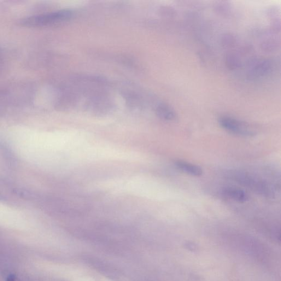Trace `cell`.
<instances>
[{
	"label": "cell",
	"mask_w": 281,
	"mask_h": 281,
	"mask_svg": "<svg viewBox=\"0 0 281 281\" xmlns=\"http://www.w3.org/2000/svg\"><path fill=\"white\" fill-rule=\"evenodd\" d=\"M72 16L71 11L62 10L28 17L22 20L20 23L22 26L27 27H44L67 21L70 19Z\"/></svg>",
	"instance_id": "obj_1"
},
{
	"label": "cell",
	"mask_w": 281,
	"mask_h": 281,
	"mask_svg": "<svg viewBox=\"0 0 281 281\" xmlns=\"http://www.w3.org/2000/svg\"><path fill=\"white\" fill-rule=\"evenodd\" d=\"M219 125L225 130L243 136H253L255 132L247 123L230 117H221L219 119Z\"/></svg>",
	"instance_id": "obj_2"
},
{
	"label": "cell",
	"mask_w": 281,
	"mask_h": 281,
	"mask_svg": "<svg viewBox=\"0 0 281 281\" xmlns=\"http://www.w3.org/2000/svg\"><path fill=\"white\" fill-rule=\"evenodd\" d=\"M222 193L226 197L237 202H244L248 200L247 193L241 189L236 188V187H226L222 191Z\"/></svg>",
	"instance_id": "obj_4"
},
{
	"label": "cell",
	"mask_w": 281,
	"mask_h": 281,
	"mask_svg": "<svg viewBox=\"0 0 281 281\" xmlns=\"http://www.w3.org/2000/svg\"><path fill=\"white\" fill-rule=\"evenodd\" d=\"M185 247L186 249L192 251H194V252L197 251L198 249L197 245L195 243L191 242H186L185 244Z\"/></svg>",
	"instance_id": "obj_7"
},
{
	"label": "cell",
	"mask_w": 281,
	"mask_h": 281,
	"mask_svg": "<svg viewBox=\"0 0 281 281\" xmlns=\"http://www.w3.org/2000/svg\"><path fill=\"white\" fill-rule=\"evenodd\" d=\"M175 166L181 171L194 177H200L203 174L201 167L188 162L179 161L175 162Z\"/></svg>",
	"instance_id": "obj_5"
},
{
	"label": "cell",
	"mask_w": 281,
	"mask_h": 281,
	"mask_svg": "<svg viewBox=\"0 0 281 281\" xmlns=\"http://www.w3.org/2000/svg\"><path fill=\"white\" fill-rule=\"evenodd\" d=\"M157 114L161 119L167 121L177 119V115L174 109L166 104H160L156 109Z\"/></svg>",
	"instance_id": "obj_6"
},
{
	"label": "cell",
	"mask_w": 281,
	"mask_h": 281,
	"mask_svg": "<svg viewBox=\"0 0 281 281\" xmlns=\"http://www.w3.org/2000/svg\"><path fill=\"white\" fill-rule=\"evenodd\" d=\"M235 179L241 184L258 193L259 194L267 197H271L273 195L270 186L264 181L252 176L246 173H238L236 174Z\"/></svg>",
	"instance_id": "obj_3"
}]
</instances>
